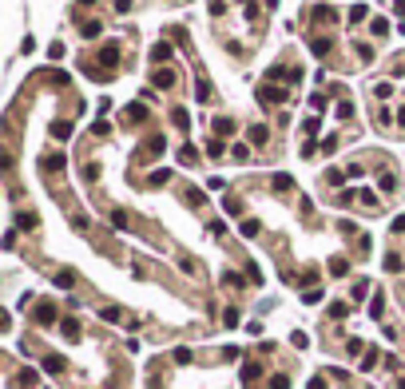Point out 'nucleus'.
<instances>
[{"instance_id": "nucleus-34", "label": "nucleus", "mask_w": 405, "mask_h": 389, "mask_svg": "<svg viewBox=\"0 0 405 389\" xmlns=\"http://www.w3.org/2000/svg\"><path fill=\"white\" fill-rule=\"evenodd\" d=\"M270 389H290V381H286L282 373H274V377H270Z\"/></svg>"}, {"instance_id": "nucleus-43", "label": "nucleus", "mask_w": 405, "mask_h": 389, "mask_svg": "<svg viewBox=\"0 0 405 389\" xmlns=\"http://www.w3.org/2000/svg\"><path fill=\"white\" fill-rule=\"evenodd\" d=\"M187 203L191 206H202V191H187Z\"/></svg>"}, {"instance_id": "nucleus-22", "label": "nucleus", "mask_w": 405, "mask_h": 389, "mask_svg": "<svg viewBox=\"0 0 405 389\" xmlns=\"http://www.w3.org/2000/svg\"><path fill=\"white\" fill-rule=\"evenodd\" d=\"M362 20H365V4H354L350 8V24H362Z\"/></svg>"}, {"instance_id": "nucleus-24", "label": "nucleus", "mask_w": 405, "mask_h": 389, "mask_svg": "<svg viewBox=\"0 0 405 389\" xmlns=\"http://www.w3.org/2000/svg\"><path fill=\"white\" fill-rule=\"evenodd\" d=\"M350 115H354V103L342 100V103H338V119H350Z\"/></svg>"}, {"instance_id": "nucleus-27", "label": "nucleus", "mask_w": 405, "mask_h": 389, "mask_svg": "<svg viewBox=\"0 0 405 389\" xmlns=\"http://www.w3.org/2000/svg\"><path fill=\"white\" fill-rule=\"evenodd\" d=\"M107 131H111L107 119H96V123H92V135H107Z\"/></svg>"}, {"instance_id": "nucleus-16", "label": "nucleus", "mask_w": 405, "mask_h": 389, "mask_svg": "<svg viewBox=\"0 0 405 389\" xmlns=\"http://www.w3.org/2000/svg\"><path fill=\"white\" fill-rule=\"evenodd\" d=\"M44 369H48V373H60V369H64V357L48 353V357H44Z\"/></svg>"}, {"instance_id": "nucleus-4", "label": "nucleus", "mask_w": 405, "mask_h": 389, "mask_svg": "<svg viewBox=\"0 0 405 389\" xmlns=\"http://www.w3.org/2000/svg\"><path fill=\"white\" fill-rule=\"evenodd\" d=\"M310 52H314L318 60H326V56L334 52V40H330V36H314V40H310Z\"/></svg>"}, {"instance_id": "nucleus-12", "label": "nucleus", "mask_w": 405, "mask_h": 389, "mask_svg": "<svg viewBox=\"0 0 405 389\" xmlns=\"http://www.w3.org/2000/svg\"><path fill=\"white\" fill-rule=\"evenodd\" d=\"M230 131H235V119H230V115H219V119H215V135H230Z\"/></svg>"}, {"instance_id": "nucleus-26", "label": "nucleus", "mask_w": 405, "mask_h": 389, "mask_svg": "<svg viewBox=\"0 0 405 389\" xmlns=\"http://www.w3.org/2000/svg\"><path fill=\"white\" fill-rule=\"evenodd\" d=\"M16 223H20L24 230H32V226H36V215H28V211H24V215H16Z\"/></svg>"}, {"instance_id": "nucleus-20", "label": "nucleus", "mask_w": 405, "mask_h": 389, "mask_svg": "<svg viewBox=\"0 0 405 389\" xmlns=\"http://www.w3.org/2000/svg\"><path fill=\"white\" fill-rule=\"evenodd\" d=\"M373 96H378V100H389V96H393V83H373Z\"/></svg>"}, {"instance_id": "nucleus-31", "label": "nucleus", "mask_w": 405, "mask_h": 389, "mask_svg": "<svg viewBox=\"0 0 405 389\" xmlns=\"http://www.w3.org/2000/svg\"><path fill=\"white\" fill-rule=\"evenodd\" d=\"M243 234L254 238V234H258V223H254V219H243Z\"/></svg>"}, {"instance_id": "nucleus-19", "label": "nucleus", "mask_w": 405, "mask_h": 389, "mask_svg": "<svg viewBox=\"0 0 405 389\" xmlns=\"http://www.w3.org/2000/svg\"><path fill=\"white\" fill-rule=\"evenodd\" d=\"M314 16L322 20V24H330V20H334V8H330V4H318V8H314Z\"/></svg>"}, {"instance_id": "nucleus-15", "label": "nucleus", "mask_w": 405, "mask_h": 389, "mask_svg": "<svg viewBox=\"0 0 405 389\" xmlns=\"http://www.w3.org/2000/svg\"><path fill=\"white\" fill-rule=\"evenodd\" d=\"M345 179H350V175H345V171H338V167H330V171H326V183H330V187H342Z\"/></svg>"}, {"instance_id": "nucleus-8", "label": "nucleus", "mask_w": 405, "mask_h": 389, "mask_svg": "<svg viewBox=\"0 0 405 389\" xmlns=\"http://www.w3.org/2000/svg\"><path fill=\"white\" fill-rule=\"evenodd\" d=\"M40 167H44V171H64V167H68V159H64V151H56V155H44V159H40Z\"/></svg>"}, {"instance_id": "nucleus-35", "label": "nucleus", "mask_w": 405, "mask_h": 389, "mask_svg": "<svg viewBox=\"0 0 405 389\" xmlns=\"http://www.w3.org/2000/svg\"><path fill=\"white\" fill-rule=\"evenodd\" d=\"M382 310H385V302H382V294H378V298H373V306H369V314H373V318H382Z\"/></svg>"}, {"instance_id": "nucleus-32", "label": "nucleus", "mask_w": 405, "mask_h": 389, "mask_svg": "<svg viewBox=\"0 0 405 389\" xmlns=\"http://www.w3.org/2000/svg\"><path fill=\"white\" fill-rule=\"evenodd\" d=\"M378 183H382V191H393V187H397V179H393V175H378Z\"/></svg>"}, {"instance_id": "nucleus-21", "label": "nucleus", "mask_w": 405, "mask_h": 389, "mask_svg": "<svg viewBox=\"0 0 405 389\" xmlns=\"http://www.w3.org/2000/svg\"><path fill=\"white\" fill-rule=\"evenodd\" d=\"M369 28H373V36H385V32H389V20H385V16H382V20H373V24H369Z\"/></svg>"}, {"instance_id": "nucleus-37", "label": "nucleus", "mask_w": 405, "mask_h": 389, "mask_svg": "<svg viewBox=\"0 0 405 389\" xmlns=\"http://www.w3.org/2000/svg\"><path fill=\"white\" fill-rule=\"evenodd\" d=\"M48 60H64V44H52L48 48Z\"/></svg>"}, {"instance_id": "nucleus-1", "label": "nucleus", "mask_w": 405, "mask_h": 389, "mask_svg": "<svg viewBox=\"0 0 405 389\" xmlns=\"http://www.w3.org/2000/svg\"><path fill=\"white\" fill-rule=\"evenodd\" d=\"M100 68L103 72H115V68H120V44H107V48H100Z\"/></svg>"}, {"instance_id": "nucleus-5", "label": "nucleus", "mask_w": 405, "mask_h": 389, "mask_svg": "<svg viewBox=\"0 0 405 389\" xmlns=\"http://www.w3.org/2000/svg\"><path fill=\"white\" fill-rule=\"evenodd\" d=\"M254 96L263 100V103H286V92H282V87H258Z\"/></svg>"}, {"instance_id": "nucleus-6", "label": "nucleus", "mask_w": 405, "mask_h": 389, "mask_svg": "<svg viewBox=\"0 0 405 389\" xmlns=\"http://www.w3.org/2000/svg\"><path fill=\"white\" fill-rule=\"evenodd\" d=\"M147 56H151V64L159 68V64H167V60H171V44H167V40H159V44H155Z\"/></svg>"}, {"instance_id": "nucleus-39", "label": "nucleus", "mask_w": 405, "mask_h": 389, "mask_svg": "<svg viewBox=\"0 0 405 389\" xmlns=\"http://www.w3.org/2000/svg\"><path fill=\"white\" fill-rule=\"evenodd\" d=\"M223 187H226V183H223L219 175H211V179H207V191H223Z\"/></svg>"}, {"instance_id": "nucleus-10", "label": "nucleus", "mask_w": 405, "mask_h": 389, "mask_svg": "<svg viewBox=\"0 0 405 389\" xmlns=\"http://www.w3.org/2000/svg\"><path fill=\"white\" fill-rule=\"evenodd\" d=\"M36 322H40V326L56 322V306H52V302H40V306H36Z\"/></svg>"}, {"instance_id": "nucleus-28", "label": "nucleus", "mask_w": 405, "mask_h": 389, "mask_svg": "<svg viewBox=\"0 0 405 389\" xmlns=\"http://www.w3.org/2000/svg\"><path fill=\"white\" fill-rule=\"evenodd\" d=\"M358 60H362V64H369V60H373V48H369V44H358Z\"/></svg>"}, {"instance_id": "nucleus-18", "label": "nucleus", "mask_w": 405, "mask_h": 389, "mask_svg": "<svg viewBox=\"0 0 405 389\" xmlns=\"http://www.w3.org/2000/svg\"><path fill=\"white\" fill-rule=\"evenodd\" d=\"M274 191H294V179L290 175H274Z\"/></svg>"}, {"instance_id": "nucleus-38", "label": "nucleus", "mask_w": 405, "mask_h": 389, "mask_svg": "<svg viewBox=\"0 0 405 389\" xmlns=\"http://www.w3.org/2000/svg\"><path fill=\"white\" fill-rule=\"evenodd\" d=\"M385 123H393V115H389V107H382V111H378V127H385Z\"/></svg>"}, {"instance_id": "nucleus-46", "label": "nucleus", "mask_w": 405, "mask_h": 389, "mask_svg": "<svg viewBox=\"0 0 405 389\" xmlns=\"http://www.w3.org/2000/svg\"><path fill=\"white\" fill-rule=\"evenodd\" d=\"M397 123H401V127H405V107H401V111H397Z\"/></svg>"}, {"instance_id": "nucleus-36", "label": "nucleus", "mask_w": 405, "mask_h": 389, "mask_svg": "<svg viewBox=\"0 0 405 389\" xmlns=\"http://www.w3.org/2000/svg\"><path fill=\"white\" fill-rule=\"evenodd\" d=\"M373 366H378V353H373V349H369V353L362 357V369H373Z\"/></svg>"}, {"instance_id": "nucleus-44", "label": "nucleus", "mask_w": 405, "mask_h": 389, "mask_svg": "<svg viewBox=\"0 0 405 389\" xmlns=\"http://www.w3.org/2000/svg\"><path fill=\"white\" fill-rule=\"evenodd\" d=\"M393 230H397V234L405 230V215H397V219H393Z\"/></svg>"}, {"instance_id": "nucleus-17", "label": "nucleus", "mask_w": 405, "mask_h": 389, "mask_svg": "<svg viewBox=\"0 0 405 389\" xmlns=\"http://www.w3.org/2000/svg\"><path fill=\"white\" fill-rule=\"evenodd\" d=\"M52 135H56V139H68V135H72V123H64V119H56V123H52Z\"/></svg>"}, {"instance_id": "nucleus-11", "label": "nucleus", "mask_w": 405, "mask_h": 389, "mask_svg": "<svg viewBox=\"0 0 405 389\" xmlns=\"http://www.w3.org/2000/svg\"><path fill=\"white\" fill-rule=\"evenodd\" d=\"M171 123H175V127H183V131H187V127H191V115H187L183 107H171Z\"/></svg>"}, {"instance_id": "nucleus-45", "label": "nucleus", "mask_w": 405, "mask_h": 389, "mask_svg": "<svg viewBox=\"0 0 405 389\" xmlns=\"http://www.w3.org/2000/svg\"><path fill=\"white\" fill-rule=\"evenodd\" d=\"M310 389H326V381H322V377H314V381H310Z\"/></svg>"}, {"instance_id": "nucleus-47", "label": "nucleus", "mask_w": 405, "mask_h": 389, "mask_svg": "<svg viewBox=\"0 0 405 389\" xmlns=\"http://www.w3.org/2000/svg\"><path fill=\"white\" fill-rule=\"evenodd\" d=\"M80 4H92V0H80Z\"/></svg>"}, {"instance_id": "nucleus-29", "label": "nucleus", "mask_w": 405, "mask_h": 389, "mask_svg": "<svg viewBox=\"0 0 405 389\" xmlns=\"http://www.w3.org/2000/svg\"><path fill=\"white\" fill-rule=\"evenodd\" d=\"M195 96H199V100H211V83H207V80H199V87H195Z\"/></svg>"}, {"instance_id": "nucleus-42", "label": "nucleus", "mask_w": 405, "mask_h": 389, "mask_svg": "<svg viewBox=\"0 0 405 389\" xmlns=\"http://www.w3.org/2000/svg\"><path fill=\"white\" fill-rule=\"evenodd\" d=\"M345 310H350L345 302H334V306H330V314H334V318H345Z\"/></svg>"}, {"instance_id": "nucleus-30", "label": "nucleus", "mask_w": 405, "mask_h": 389, "mask_svg": "<svg viewBox=\"0 0 405 389\" xmlns=\"http://www.w3.org/2000/svg\"><path fill=\"white\" fill-rule=\"evenodd\" d=\"M302 302H306V306H318V302H322V290H318V294L306 290V294H302Z\"/></svg>"}, {"instance_id": "nucleus-14", "label": "nucleus", "mask_w": 405, "mask_h": 389, "mask_svg": "<svg viewBox=\"0 0 405 389\" xmlns=\"http://www.w3.org/2000/svg\"><path fill=\"white\" fill-rule=\"evenodd\" d=\"M80 32L88 36V40H96V36L103 32V24H100V20H88V24H80Z\"/></svg>"}, {"instance_id": "nucleus-9", "label": "nucleus", "mask_w": 405, "mask_h": 389, "mask_svg": "<svg viewBox=\"0 0 405 389\" xmlns=\"http://www.w3.org/2000/svg\"><path fill=\"white\" fill-rule=\"evenodd\" d=\"M246 135H250V143H258V147H263V143L270 139V127H266V123H250V131H246Z\"/></svg>"}, {"instance_id": "nucleus-23", "label": "nucleus", "mask_w": 405, "mask_h": 389, "mask_svg": "<svg viewBox=\"0 0 405 389\" xmlns=\"http://www.w3.org/2000/svg\"><path fill=\"white\" fill-rule=\"evenodd\" d=\"M310 107H314L318 115H322V111H326V96H318V92H314V96H310Z\"/></svg>"}, {"instance_id": "nucleus-13", "label": "nucleus", "mask_w": 405, "mask_h": 389, "mask_svg": "<svg viewBox=\"0 0 405 389\" xmlns=\"http://www.w3.org/2000/svg\"><path fill=\"white\" fill-rule=\"evenodd\" d=\"M167 179H171V171H167V167H155V171L147 175V183H151V187H163Z\"/></svg>"}, {"instance_id": "nucleus-7", "label": "nucleus", "mask_w": 405, "mask_h": 389, "mask_svg": "<svg viewBox=\"0 0 405 389\" xmlns=\"http://www.w3.org/2000/svg\"><path fill=\"white\" fill-rule=\"evenodd\" d=\"M123 115H127V123H147V115H151V111H147V103H131Z\"/></svg>"}, {"instance_id": "nucleus-25", "label": "nucleus", "mask_w": 405, "mask_h": 389, "mask_svg": "<svg viewBox=\"0 0 405 389\" xmlns=\"http://www.w3.org/2000/svg\"><path fill=\"white\" fill-rule=\"evenodd\" d=\"M223 151H226V147H223L219 139H215V143H207V155H211V159H223Z\"/></svg>"}, {"instance_id": "nucleus-40", "label": "nucleus", "mask_w": 405, "mask_h": 389, "mask_svg": "<svg viewBox=\"0 0 405 389\" xmlns=\"http://www.w3.org/2000/svg\"><path fill=\"white\" fill-rule=\"evenodd\" d=\"M111 226H127V215L123 211H111Z\"/></svg>"}, {"instance_id": "nucleus-2", "label": "nucleus", "mask_w": 405, "mask_h": 389, "mask_svg": "<svg viewBox=\"0 0 405 389\" xmlns=\"http://www.w3.org/2000/svg\"><path fill=\"white\" fill-rule=\"evenodd\" d=\"M163 151H167V139H163V135H151L147 143H143L139 159H155V155H163Z\"/></svg>"}, {"instance_id": "nucleus-3", "label": "nucleus", "mask_w": 405, "mask_h": 389, "mask_svg": "<svg viewBox=\"0 0 405 389\" xmlns=\"http://www.w3.org/2000/svg\"><path fill=\"white\" fill-rule=\"evenodd\" d=\"M151 83H155V87H163V92H171V87L179 83V76L171 72V68H155V76H151Z\"/></svg>"}, {"instance_id": "nucleus-41", "label": "nucleus", "mask_w": 405, "mask_h": 389, "mask_svg": "<svg viewBox=\"0 0 405 389\" xmlns=\"http://www.w3.org/2000/svg\"><path fill=\"white\" fill-rule=\"evenodd\" d=\"M345 175H350V179H362L365 171H362V163H350V167H345Z\"/></svg>"}, {"instance_id": "nucleus-33", "label": "nucleus", "mask_w": 405, "mask_h": 389, "mask_svg": "<svg viewBox=\"0 0 405 389\" xmlns=\"http://www.w3.org/2000/svg\"><path fill=\"white\" fill-rule=\"evenodd\" d=\"M334 151H338V139H334V135L322 139V155H334Z\"/></svg>"}]
</instances>
